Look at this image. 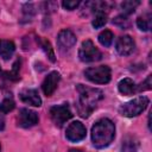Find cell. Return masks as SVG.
I'll return each mask as SVG.
<instances>
[{"label": "cell", "instance_id": "obj_1", "mask_svg": "<svg viewBox=\"0 0 152 152\" xmlns=\"http://www.w3.org/2000/svg\"><path fill=\"white\" fill-rule=\"evenodd\" d=\"M78 100L77 112L82 118H88L97 107L99 101L102 100L103 93L96 88H89L83 84H77Z\"/></svg>", "mask_w": 152, "mask_h": 152}, {"label": "cell", "instance_id": "obj_2", "mask_svg": "<svg viewBox=\"0 0 152 152\" xmlns=\"http://www.w3.org/2000/svg\"><path fill=\"white\" fill-rule=\"evenodd\" d=\"M115 126L109 119H100L91 127V141L97 148L107 147L114 139Z\"/></svg>", "mask_w": 152, "mask_h": 152}, {"label": "cell", "instance_id": "obj_3", "mask_svg": "<svg viewBox=\"0 0 152 152\" xmlns=\"http://www.w3.org/2000/svg\"><path fill=\"white\" fill-rule=\"evenodd\" d=\"M147 104H148V99L146 96H139L132 101L124 103L119 108V112L122 116L133 118V116L141 114L145 110V108L147 107Z\"/></svg>", "mask_w": 152, "mask_h": 152}, {"label": "cell", "instance_id": "obj_4", "mask_svg": "<svg viewBox=\"0 0 152 152\" xmlns=\"http://www.w3.org/2000/svg\"><path fill=\"white\" fill-rule=\"evenodd\" d=\"M84 75L93 83L104 84V83H108L110 81V69L107 65L89 68L84 71Z\"/></svg>", "mask_w": 152, "mask_h": 152}, {"label": "cell", "instance_id": "obj_5", "mask_svg": "<svg viewBox=\"0 0 152 152\" xmlns=\"http://www.w3.org/2000/svg\"><path fill=\"white\" fill-rule=\"evenodd\" d=\"M78 57L82 62H87V63H90V62H96V61H100L102 55L100 52V50L94 45V43L91 40H84L78 50Z\"/></svg>", "mask_w": 152, "mask_h": 152}, {"label": "cell", "instance_id": "obj_6", "mask_svg": "<svg viewBox=\"0 0 152 152\" xmlns=\"http://www.w3.org/2000/svg\"><path fill=\"white\" fill-rule=\"evenodd\" d=\"M50 116H51V119L56 126L62 127L69 119H71L72 113H71L68 104H59V106L51 107Z\"/></svg>", "mask_w": 152, "mask_h": 152}, {"label": "cell", "instance_id": "obj_7", "mask_svg": "<svg viewBox=\"0 0 152 152\" xmlns=\"http://www.w3.org/2000/svg\"><path fill=\"white\" fill-rule=\"evenodd\" d=\"M38 114L34 110H31L28 108L20 109L18 114V125L24 128H30L38 124Z\"/></svg>", "mask_w": 152, "mask_h": 152}, {"label": "cell", "instance_id": "obj_8", "mask_svg": "<svg viewBox=\"0 0 152 152\" xmlns=\"http://www.w3.org/2000/svg\"><path fill=\"white\" fill-rule=\"evenodd\" d=\"M86 133H87V131H86V127L83 126V124H81L80 121H74L68 126L65 137L70 141L77 142L86 138Z\"/></svg>", "mask_w": 152, "mask_h": 152}, {"label": "cell", "instance_id": "obj_9", "mask_svg": "<svg viewBox=\"0 0 152 152\" xmlns=\"http://www.w3.org/2000/svg\"><path fill=\"white\" fill-rule=\"evenodd\" d=\"M57 43H58V46L61 50L66 51V50H70L71 48H74V45L76 44V37L70 30L65 28L58 33Z\"/></svg>", "mask_w": 152, "mask_h": 152}, {"label": "cell", "instance_id": "obj_10", "mask_svg": "<svg viewBox=\"0 0 152 152\" xmlns=\"http://www.w3.org/2000/svg\"><path fill=\"white\" fill-rule=\"evenodd\" d=\"M59 80H61V75L57 71H51L45 77V80L43 81L42 88L46 96H51L55 93V90L57 89V86L59 83Z\"/></svg>", "mask_w": 152, "mask_h": 152}, {"label": "cell", "instance_id": "obj_11", "mask_svg": "<svg viewBox=\"0 0 152 152\" xmlns=\"http://www.w3.org/2000/svg\"><path fill=\"white\" fill-rule=\"evenodd\" d=\"M135 49L134 40L131 36H121L116 42V51L121 56H128L131 55Z\"/></svg>", "mask_w": 152, "mask_h": 152}, {"label": "cell", "instance_id": "obj_12", "mask_svg": "<svg viewBox=\"0 0 152 152\" xmlns=\"http://www.w3.org/2000/svg\"><path fill=\"white\" fill-rule=\"evenodd\" d=\"M20 100L30 106H34V107H39L42 104V100L38 95V91L36 89H24L20 94Z\"/></svg>", "mask_w": 152, "mask_h": 152}, {"label": "cell", "instance_id": "obj_13", "mask_svg": "<svg viewBox=\"0 0 152 152\" xmlns=\"http://www.w3.org/2000/svg\"><path fill=\"white\" fill-rule=\"evenodd\" d=\"M14 50H15V45L13 42L0 39V57H2V59L5 61L10 59L14 53Z\"/></svg>", "mask_w": 152, "mask_h": 152}, {"label": "cell", "instance_id": "obj_14", "mask_svg": "<svg viewBox=\"0 0 152 152\" xmlns=\"http://www.w3.org/2000/svg\"><path fill=\"white\" fill-rule=\"evenodd\" d=\"M118 88H119V91L122 95H132L133 93L137 91V86L131 78L121 80L119 82V84H118Z\"/></svg>", "mask_w": 152, "mask_h": 152}, {"label": "cell", "instance_id": "obj_15", "mask_svg": "<svg viewBox=\"0 0 152 152\" xmlns=\"http://www.w3.org/2000/svg\"><path fill=\"white\" fill-rule=\"evenodd\" d=\"M121 150H122V152H138V141L135 139L128 137L122 141Z\"/></svg>", "mask_w": 152, "mask_h": 152}, {"label": "cell", "instance_id": "obj_16", "mask_svg": "<svg viewBox=\"0 0 152 152\" xmlns=\"http://www.w3.org/2000/svg\"><path fill=\"white\" fill-rule=\"evenodd\" d=\"M113 38H114V36H113L112 31H109V30H104L99 34V42L103 46H110Z\"/></svg>", "mask_w": 152, "mask_h": 152}, {"label": "cell", "instance_id": "obj_17", "mask_svg": "<svg viewBox=\"0 0 152 152\" xmlns=\"http://www.w3.org/2000/svg\"><path fill=\"white\" fill-rule=\"evenodd\" d=\"M137 25L139 27V30L141 31H148L151 28V15L146 14L144 17H139L137 19Z\"/></svg>", "mask_w": 152, "mask_h": 152}, {"label": "cell", "instance_id": "obj_18", "mask_svg": "<svg viewBox=\"0 0 152 152\" xmlns=\"http://www.w3.org/2000/svg\"><path fill=\"white\" fill-rule=\"evenodd\" d=\"M106 23H107V14L104 12H97L95 14V18H94L91 24L95 28H100V27L104 26Z\"/></svg>", "mask_w": 152, "mask_h": 152}, {"label": "cell", "instance_id": "obj_19", "mask_svg": "<svg viewBox=\"0 0 152 152\" xmlns=\"http://www.w3.org/2000/svg\"><path fill=\"white\" fill-rule=\"evenodd\" d=\"M39 43H40V46L43 48V50L45 51L46 56L49 57V59H50L51 62H55L56 58H55V53H53V50H52V48H51L50 42L46 40V39H39Z\"/></svg>", "mask_w": 152, "mask_h": 152}, {"label": "cell", "instance_id": "obj_20", "mask_svg": "<svg viewBox=\"0 0 152 152\" xmlns=\"http://www.w3.org/2000/svg\"><path fill=\"white\" fill-rule=\"evenodd\" d=\"M19 69H20V59H18V61L13 64V68H12L11 71L5 72V77L8 78V80H12V81L19 80Z\"/></svg>", "mask_w": 152, "mask_h": 152}, {"label": "cell", "instance_id": "obj_21", "mask_svg": "<svg viewBox=\"0 0 152 152\" xmlns=\"http://www.w3.org/2000/svg\"><path fill=\"white\" fill-rule=\"evenodd\" d=\"M140 2L139 1H132V0H128V1H124L122 4H121V8H122V11H124V13H126V14H131V13H133L134 11H135V8H137V6L139 5Z\"/></svg>", "mask_w": 152, "mask_h": 152}, {"label": "cell", "instance_id": "obj_22", "mask_svg": "<svg viewBox=\"0 0 152 152\" xmlns=\"http://www.w3.org/2000/svg\"><path fill=\"white\" fill-rule=\"evenodd\" d=\"M113 24H115L116 26H119L120 28H128L131 26V21L129 19L126 17V15H118L114 18L113 20Z\"/></svg>", "mask_w": 152, "mask_h": 152}, {"label": "cell", "instance_id": "obj_23", "mask_svg": "<svg viewBox=\"0 0 152 152\" xmlns=\"http://www.w3.org/2000/svg\"><path fill=\"white\" fill-rule=\"evenodd\" d=\"M14 101L12 99H5L1 104H0V113L2 114H6V113H10L14 109Z\"/></svg>", "mask_w": 152, "mask_h": 152}, {"label": "cell", "instance_id": "obj_24", "mask_svg": "<svg viewBox=\"0 0 152 152\" xmlns=\"http://www.w3.org/2000/svg\"><path fill=\"white\" fill-rule=\"evenodd\" d=\"M62 5H63V7H64L65 10L72 11V10H75V8L80 5V1H78V0H66V1H63Z\"/></svg>", "mask_w": 152, "mask_h": 152}, {"label": "cell", "instance_id": "obj_25", "mask_svg": "<svg viewBox=\"0 0 152 152\" xmlns=\"http://www.w3.org/2000/svg\"><path fill=\"white\" fill-rule=\"evenodd\" d=\"M151 75L145 80V82L144 83H141V86L140 87H138L137 89L138 90H148V89H151Z\"/></svg>", "mask_w": 152, "mask_h": 152}, {"label": "cell", "instance_id": "obj_26", "mask_svg": "<svg viewBox=\"0 0 152 152\" xmlns=\"http://www.w3.org/2000/svg\"><path fill=\"white\" fill-rule=\"evenodd\" d=\"M5 126V120H4V114L0 113V129H4Z\"/></svg>", "mask_w": 152, "mask_h": 152}, {"label": "cell", "instance_id": "obj_27", "mask_svg": "<svg viewBox=\"0 0 152 152\" xmlns=\"http://www.w3.org/2000/svg\"><path fill=\"white\" fill-rule=\"evenodd\" d=\"M69 152H82V151L81 150H76V148H71Z\"/></svg>", "mask_w": 152, "mask_h": 152}]
</instances>
